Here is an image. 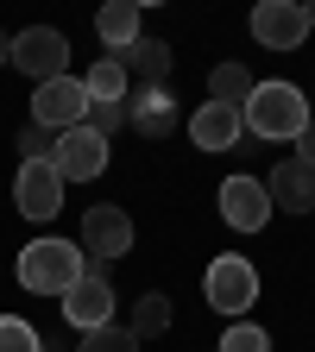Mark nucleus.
Masks as SVG:
<instances>
[{
  "instance_id": "b1692460",
  "label": "nucleus",
  "mask_w": 315,
  "mask_h": 352,
  "mask_svg": "<svg viewBox=\"0 0 315 352\" xmlns=\"http://www.w3.org/2000/svg\"><path fill=\"white\" fill-rule=\"evenodd\" d=\"M88 126H95L101 139H108V132H120V126H126V101H88Z\"/></svg>"
},
{
  "instance_id": "2eb2a0df",
  "label": "nucleus",
  "mask_w": 315,
  "mask_h": 352,
  "mask_svg": "<svg viewBox=\"0 0 315 352\" xmlns=\"http://www.w3.org/2000/svg\"><path fill=\"white\" fill-rule=\"evenodd\" d=\"M114 63H120L126 76H139V88H164V82H170V44L139 32L126 51H114Z\"/></svg>"
},
{
  "instance_id": "dca6fc26",
  "label": "nucleus",
  "mask_w": 315,
  "mask_h": 352,
  "mask_svg": "<svg viewBox=\"0 0 315 352\" xmlns=\"http://www.w3.org/2000/svg\"><path fill=\"white\" fill-rule=\"evenodd\" d=\"M95 32H101V44H108V57L126 51V44L139 38V0H108V7L95 13Z\"/></svg>"
},
{
  "instance_id": "9b49d317",
  "label": "nucleus",
  "mask_w": 315,
  "mask_h": 352,
  "mask_svg": "<svg viewBox=\"0 0 315 352\" xmlns=\"http://www.w3.org/2000/svg\"><path fill=\"white\" fill-rule=\"evenodd\" d=\"M63 189L70 183L57 176V164H19V176H13V201L26 220H51L63 208Z\"/></svg>"
},
{
  "instance_id": "f8f14e48",
  "label": "nucleus",
  "mask_w": 315,
  "mask_h": 352,
  "mask_svg": "<svg viewBox=\"0 0 315 352\" xmlns=\"http://www.w3.org/2000/svg\"><path fill=\"white\" fill-rule=\"evenodd\" d=\"M240 132H246L240 107L202 101V107L190 113V139H196V151H202V157H221V151H234V145H240Z\"/></svg>"
},
{
  "instance_id": "423d86ee",
  "label": "nucleus",
  "mask_w": 315,
  "mask_h": 352,
  "mask_svg": "<svg viewBox=\"0 0 315 352\" xmlns=\"http://www.w3.org/2000/svg\"><path fill=\"white\" fill-rule=\"evenodd\" d=\"M272 195H265V176H227L221 183V220L234 233H265L272 227Z\"/></svg>"
},
{
  "instance_id": "a878e982",
  "label": "nucleus",
  "mask_w": 315,
  "mask_h": 352,
  "mask_svg": "<svg viewBox=\"0 0 315 352\" xmlns=\"http://www.w3.org/2000/svg\"><path fill=\"white\" fill-rule=\"evenodd\" d=\"M0 63H13V32H0Z\"/></svg>"
},
{
  "instance_id": "6ab92c4d",
  "label": "nucleus",
  "mask_w": 315,
  "mask_h": 352,
  "mask_svg": "<svg viewBox=\"0 0 315 352\" xmlns=\"http://www.w3.org/2000/svg\"><path fill=\"white\" fill-rule=\"evenodd\" d=\"M82 88H88V101H126V69L114 57H95L88 76H82Z\"/></svg>"
},
{
  "instance_id": "1a4fd4ad",
  "label": "nucleus",
  "mask_w": 315,
  "mask_h": 352,
  "mask_svg": "<svg viewBox=\"0 0 315 352\" xmlns=\"http://www.w3.org/2000/svg\"><path fill=\"white\" fill-rule=\"evenodd\" d=\"M76 245H82L88 264H114V258H126V252H132V214H120V208H88Z\"/></svg>"
},
{
  "instance_id": "a211bd4d",
  "label": "nucleus",
  "mask_w": 315,
  "mask_h": 352,
  "mask_svg": "<svg viewBox=\"0 0 315 352\" xmlns=\"http://www.w3.org/2000/svg\"><path fill=\"white\" fill-rule=\"evenodd\" d=\"M126 327H132V340H139V346H145V340H158V333L170 327V296L145 289L139 302H132V321H126Z\"/></svg>"
},
{
  "instance_id": "7ed1b4c3",
  "label": "nucleus",
  "mask_w": 315,
  "mask_h": 352,
  "mask_svg": "<svg viewBox=\"0 0 315 352\" xmlns=\"http://www.w3.org/2000/svg\"><path fill=\"white\" fill-rule=\"evenodd\" d=\"M202 289H208V308L214 315H227V321H240L246 308L258 302V271L240 258V252H221L208 271H202Z\"/></svg>"
},
{
  "instance_id": "6e6552de",
  "label": "nucleus",
  "mask_w": 315,
  "mask_h": 352,
  "mask_svg": "<svg viewBox=\"0 0 315 352\" xmlns=\"http://www.w3.org/2000/svg\"><path fill=\"white\" fill-rule=\"evenodd\" d=\"M51 164H57L63 183H95V176L108 170V139H101L95 126H70V132H57Z\"/></svg>"
},
{
  "instance_id": "9d476101",
  "label": "nucleus",
  "mask_w": 315,
  "mask_h": 352,
  "mask_svg": "<svg viewBox=\"0 0 315 352\" xmlns=\"http://www.w3.org/2000/svg\"><path fill=\"white\" fill-rule=\"evenodd\" d=\"M303 38H309V25H303V0H258L252 7V44H265V51H303Z\"/></svg>"
},
{
  "instance_id": "5701e85b",
  "label": "nucleus",
  "mask_w": 315,
  "mask_h": 352,
  "mask_svg": "<svg viewBox=\"0 0 315 352\" xmlns=\"http://www.w3.org/2000/svg\"><path fill=\"white\" fill-rule=\"evenodd\" d=\"M51 151H57V139L26 120V132H19V164H51Z\"/></svg>"
},
{
  "instance_id": "ddd939ff",
  "label": "nucleus",
  "mask_w": 315,
  "mask_h": 352,
  "mask_svg": "<svg viewBox=\"0 0 315 352\" xmlns=\"http://www.w3.org/2000/svg\"><path fill=\"white\" fill-rule=\"evenodd\" d=\"M265 195H272L278 214H309L315 208V170L296 164V157H284L272 176H265Z\"/></svg>"
},
{
  "instance_id": "39448f33",
  "label": "nucleus",
  "mask_w": 315,
  "mask_h": 352,
  "mask_svg": "<svg viewBox=\"0 0 315 352\" xmlns=\"http://www.w3.org/2000/svg\"><path fill=\"white\" fill-rule=\"evenodd\" d=\"M13 63L32 82H57V76H70V38L51 25H26V32H13Z\"/></svg>"
},
{
  "instance_id": "4be33fe9",
  "label": "nucleus",
  "mask_w": 315,
  "mask_h": 352,
  "mask_svg": "<svg viewBox=\"0 0 315 352\" xmlns=\"http://www.w3.org/2000/svg\"><path fill=\"white\" fill-rule=\"evenodd\" d=\"M0 352H44V346H38L32 321H19V315H0Z\"/></svg>"
},
{
  "instance_id": "f3484780",
  "label": "nucleus",
  "mask_w": 315,
  "mask_h": 352,
  "mask_svg": "<svg viewBox=\"0 0 315 352\" xmlns=\"http://www.w3.org/2000/svg\"><path fill=\"white\" fill-rule=\"evenodd\" d=\"M252 69L246 63H214V76H208V101H221V107H246L252 101Z\"/></svg>"
},
{
  "instance_id": "412c9836",
  "label": "nucleus",
  "mask_w": 315,
  "mask_h": 352,
  "mask_svg": "<svg viewBox=\"0 0 315 352\" xmlns=\"http://www.w3.org/2000/svg\"><path fill=\"white\" fill-rule=\"evenodd\" d=\"M76 352H139V340H132V327L108 321V327H95V333H82V346H76Z\"/></svg>"
},
{
  "instance_id": "f257e3e1",
  "label": "nucleus",
  "mask_w": 315,
  "mask_h": 352,
  "mask_svg": "<svg viewBox=\"0 0 315 352\" xmlns=\"http://www.w3.org/2000/svg\"><path fill=\"white\" fill-rule=\"evenodd\" d=\"M240 120H246L252 139L296 145V139H303V126L315 120V107L303 101V88H296V82H258V88H252V101L240 107Z\"/></svg>"
},
{
  "instance_id": "4468645a",
  "label": "nucleus",
  "mask_w": 315,
  "mask_h": 352,
  "mask_svg": "<svg viewBox=\"0 0 315 352\" xmlns=\"http://www.w3.org/2000/svg\"><path fill=\"white\" fill-rule=\"evenodd\" d=\"M126 126L139 132V139H170V132H176L170 88H139V95H126Z\"/></svg>"
},
{
  "instance_id": "393cba45",
  "label": "nucleus",
  "mask_w": 315,
  "mask_h": 352,
  "mask_svg": "<svg viewBox=\"0 0 315 352\" xmlns=\"http://www.w3.org/2000/svg\"><path fill=\"white\" fill-rule=\"evenodd\" d=\"M296 164H309V170H315V120L303 126V139H296Z\"/></svg>"
},
{
  "instance_id": "f03ea898",
  "label": "nucleus",
  "mask_w": 315,
  "mask_h": 352,
  "mask_svg": "<svg viewBox=\"0 0 315 352\" xmlns=\"http://www.w3.org/2000/svg\"><path fill=\"white\" fill-rule=\"evenodd\" d=\"M82 271H88V258H82V245L76 239H32L26 252H19V289H32V296H70L76 283H82Z\"/></svg>"
},
{
  "instance_id": "20e7f679",
  "label": "nucleus",
  "mask_w": 315,
  "mask_h": 352,
  "mask_svg": "<svg viewBox=\"0 0 315 352\" xmlns=\"http://www.w3.org/2000/svg\"><path fill=\"white\" fill-rule=\"evenodd\" d=\"M32 126H44L57 139L70 126H88V88L82 76H57V82H38L32 88Z\"/></svg>"
},
{
  "instance_id": "0eeeda50",
  "label": "nucleus",
  "mask_w": 315,
  "mask_h": 352,
  "mask_svg": "<svg viewBox=\"0 0 315 352\" xmlns=\"http://www.w3.org/2000/svg\"><path fill=\"white\" fill-rule=\"evenodd\" d=\"M63 321H70L76 333H95V327L114 321V283H108V264H88V271H82V283L63 296Z\"/></svg>"
},
{
  "instance_id": "aec40b11",
  "label": "nucleus",
  "mask_w": 315,
  "mask_h": 352,
  "mask_svg": "<svg viewBox=\"0 0 315 352\" xmlns=\"http://www.w3.org/2000/svg\"><path fill=\"white\" fill-rule=\"evenodd\" d=\"M214 352H272V333H265L258 321H234L227 333H221Z\"/></svg>"
},
{
  "instance_id": "bb28decb",
  "label": "nucleus",
  "mask_w": 315,
  "mask_h": 352,
  "mask_svg": "<svg viewBox=\"0 0 315 352\" xmlns=\"http://www.w3.org/2000/svg\"><path fill=\"white\" fill-rule=\"evenodd\" d=\"M303 25H309V32H315V0H309V7H303Z\"/></svg>"
}]
</instances>
